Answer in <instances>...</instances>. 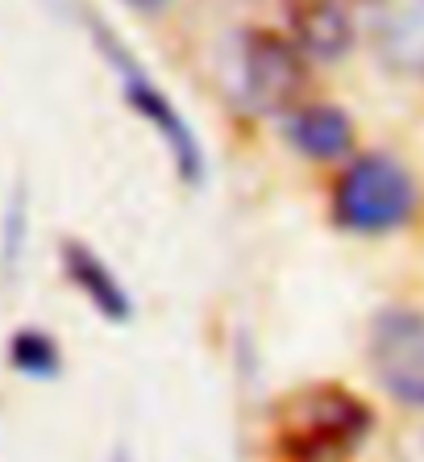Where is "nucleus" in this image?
Returning a JSON list of instances; mask_svg holds the SVG:
<instances>
[{
	"instance_id": "nucleus-1",
	"label": "nucleus",
	"mask_w": 424,
	"mask_h": 462,
	"mask_svg": "<svg viewBox=\"0 0 424 462\" xmlns=\"http://www.w3.org/2000/svg\"><path fill=\"white\" fill-rule=\"evenodd\" d=\"M79 17H84V30H88V38H92L96 54H100L108 63V71L117 76L121 100L129 105L134 117L154 129V138L162 142V151L175 162V175H180L188 188L204 183V146H200V138H196L191 121L183 117V108L171 100L167 88H159V79L150 76L146 63L129 51L125 38H121L105 17H96L92 9H79Z\"/></svg>"
},
{
	"instance_id": "nucleus-2",
	"label": "nucleus",
	"mask_w": 424,
	"mask_h": 462,
	"mask_svg": "<svg viewBox=\"0 0 424 462\" xmlns=\"http://www.w3.org/2000/svg\"><path fill=\"white\" fill-rule=\"evenodd\" d=\"M371 404L350 387H300L275 409V441L296 462H341L371 438Z\"/></svg>"
},
{
	"instance_id": "nucleus-3",
	"label": "nucleus",
	"mask_w": 424,
	"mask_h": 462,
	"mask_svg": "<svg viewBox=\"0 0 424 462\" xmlns=\"http://www.w3.org/2000/svg\"><path fill=\"white\" fill-rule=\"evenodd\" d=\"M333 221L346 234L379 237L408 226L416 213V183L392 154H358L333 183Z\"/></svg>"
},
{
	"instance_id": "nucleus-4",
	"label": "nucleus",
	"mask_w": 424,
	"mask_h": 462,
	"mask_svg": "<svg viewBox=\"0 0 424 462\" xmlns=\"http://www.w3.org/2000/svg\"><path fill=\"white\" fill-rule=\"evenodd\" d=\"M237 92L250 113L283 117L287 108L308 100V59L283 30L254 25L237 46Z\"/></svg>"
},
{
	"instance_id": "nucleus-5",
	"label": "nucleus",
	"mask_w": 424,
	"mask_h": 462,
	"mask_svg": "<svg viewBox=\"0 0 424 462\" xmlns=\"http://www.w3.org/2000/svg\"><path fill=\"white\" fill-rule=\"evenodd\" d=\"M371 371L408 409H424V312L420 309H383L371 321Z\"/></svg>"
},
{
	"instance_id": "nucleus-6",
	"label": "nucleus",
	"mask_w": 424,
	"mask_h": 462,
	"mask_svg": "<svg viewBox=\"0 0 424 462\" xmlns=\"http://www.w3.org/2000/svg\"><path fill=\"white\" fill-rule=\"evenodd\" d=\"M371 51L395 76H424V0H362Z\"/></svg>"
},
{
	"instance_id": "nucleus-7",
	"label": "nucleus",
	"mask_w": 424,
	"mask_h": 462,
	"mask_svg": "<svg viewBox=\"0 0 424 462\" xmlns=\"http://www.w3.org/2000/svg\"><path fill=\"white\" fill-rule=\"evenodd\" d=\"M287 38L308 63H341L354 51V0H283Z\"/></svg>"
},
{
	"instance_id": "nucleus-8",
	"label": "nucleus",
	"mask_w": 424,
	"mask_h": 462,
	"mask_svg": "<svg viewBox=\"0 0 424 462\" xmlns=\"http://www.w3.org/2000/svg\"><path fill=\"white\" fill-rule=\"evenodd\" d=\"M283 138L296 154L312 162H337L354 151V121L346 108L325 105V100H300L296 108H287L283 117Z\"/></svg>"
},
{
	"instance_id": "nucleus-9",
	"label": "nucleus",
	"mask_w": 424,
	"mask_h": 462,
	"mask_svg": "<svg viewBox=\"0 0 424 462\" xmlns=\"http://www.w3.org/2000/svg\"><path fill=\"white\" fill-rule=\"evenodd\" d=\"M59 263H63V275L67 283H71L79 296H84L88 304H92L100 317H108V321H129L134 317V300H129L125 283H121V275L113 267H108L105 258L96 254L88 242H79V237H67L63 246H59Z\"/></svg>"
},
{
	"instance_id": "nucleus-10",
	"label": "nucleus",
	"mask_w": 424,
	"mask_h": 462,
	"mask_svg": "<svg viewBox=\"0 0 424 462\" xmlns=\"http://www.w3.org/2000/svg\"><path fill=\"white\" fill-rule=\"evenodd\" d=\"M9 363L25 379H54L59 366H63V355H59L54 337L42 334V329H17L9 342Z\"/></svg>"
},
{
	"instance_id": "nucleus-11",
	"label": "nucleus",
	"mask_w": 424,
	"mask_h": 462,
	"mask_svg": "<svg viewBox=\"0 0 424 462\" xmlns=\"http://www.w3.org/2000/svg\"><path fill=\"white\" fill-rule=\"evenodd\" d=\"M121 5L134 9V13H142V17H162V13H171L175 0H121Z\"/></svg>"
},
{
	"instance_id": "nucleus-12",
	"label": "nucleus",
	"mask_w": 424,
	"mask_h": 462,
	"mask_svg": "<svg viewBox=\"0 0 424 462\" xmlns=\"http://www.w3.org/2000/svg\"><path fill=\"white\" fill-rule=\"evenodd\" d=\"M117 462H129V458H117Z\"/></svg>"
}]
</instances>
